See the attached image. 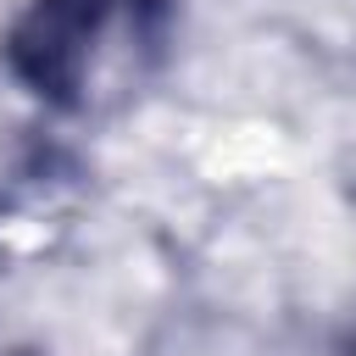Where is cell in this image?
<instances>
[{
    "instance_id": "obj_1",
    "label": "cell",
    "mask_w": 356,
    "mask_h": 356,
    "mask_svg": "<svg viewBox=\"0 0 356 356\" xmlns=\"http://www.w3.org/2000/svg\"><path fill=\"white\" fill-rule=\"evenodd\" d=\"M172 17H178V0H28L11 17L0 56L28 95L72 111L83 106L95 44L106 39L111 22H128L134 44L156 56L172 33Z\"/></svg>"
}]
</instances>
